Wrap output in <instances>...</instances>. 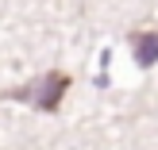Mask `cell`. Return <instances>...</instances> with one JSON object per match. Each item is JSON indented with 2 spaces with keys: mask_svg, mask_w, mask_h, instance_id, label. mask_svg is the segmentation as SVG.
<instances>
[{
  "mask_svg": "<svg viewBox=\"0 0 158 150\" xmlns=\"http://www.w3.org/2000/svg\"><path fill=\"white\" fill-rule=\"evenodd\" d=\"M131 54L139 66H154L158 62V31H135L131 35Z\"/></svg>",
  "mask_w": 158,
  "mask_h": 150,
  "instance_id": "cell-2",
  "label": "cell"
},
{
  "mask_svg": "<svg viewBox=\"0 0 158 150\" xmlns=\"http://www.w3.org/2000/svg\"><path fill=\"white\" fill-rule=\"evenodd\" d=\"M69 73H62V69H50V73H43V77H35V81H27V85H19V89H8V92H0L4 100H19V104H31L35 112H58L62 108V100H66V92H69Z\"/></svg>",
  "mask_w": 158,
  "mask_h": 150,
  "instance_id": "cell-1",
  "label": "cell"
}]
</instances>
